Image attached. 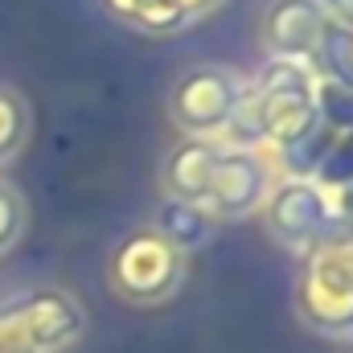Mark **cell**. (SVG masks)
<instances>
[{"label":"cell","instance_id":"cell-15","mask_svg":"<svg viewBox=\"0 0 353 353\" xmlns=\"http://www.w3.org/2000/svg\"><path fill=\"white\" fill-rule=\"evenodd\" d=\"M316 123L333 128L337 136L353 132V87L316 79Z\"/></svg>","mask_w":353,"mask_h":353},{"label":"cell","instance_id":"cell-6","mask_svg":"<svg viewBox=\"0 0 353 353\" xmlns=\"http://www.w3.org/2000/svg\"><path fill=\"white\" fill-rule=\"evenodd\" d=\"M275 185V169L259 148H222L210 181H205V197L201 205L210 210V218H243V214H255L267 201Z\"/></svg>","mask_w":353,"mask_h":353},{"label":"cell","instance_id":"cell-9","mask_svg":"<svg viewBox=\"0 0 353 353\" xmlns=\"http://www.w3.org/2000/svg\"><path fill=\"white\" fill-rule=\"evenodd\" d=\"M17 308H21V321L29 325L37 350H58L70 337H79V329H83V312L66 292H33V296L17 300Z\"/></svg>","mask_w":353,"mask_h":353},{"label":"cell","instance_id":"cell-21","mask_svg":"<svg viewBox=\"0 0 353 353\" xmlns=\"http://www.w3.org/2000/svg\"><path fill=\"white\" fill-rule=\"evenodd\" d=\"M341 353H353V345H345V350H341Z\"/></svg>","mask_w":353,"mask_h":353},{"label":"cell","instance_id":"cell-7","mask_svg":"<svg viewBox=\"0 0 353 353\" xmlns=\"http://www.w3.org/2000/svg\"><path fill=\"white\" fill-rule=\"evenodd\" d=\"M325 25H329V12L321 0H271L259 17V41L267 58L312 62Z\"/></svg>","mask_w":353,"mask_h":353},{"label":"cell","instance_id":"cell-17","mask_svg":"<svg viewBox=\"0 0 353 353\" xmlns=\"http://www.w3.org/2000/svg\"><path fill=\"white\" fill-rule=\"evenodd\" d=\"M21 230H25V201L8 181H0V255L21 239Z\"/></svg>","mask_w":353,"mask_h":353},{"label":"cell","instance_id":"cell-2","mask_svg":"<svg viewBox=\"0 0 353 353\" xmlns=\"http://www.w3.org/2000/svg\"><path fill=\"white\" fill-rule=\"evenodd\" d=\"M247 90L255 99L263 148H279L316 123V74L308 62L267 58L259 74L247 83Z\"/></svg>","mask_w":353,"mask_h":353},{"label":"cell","instance_id":"cell-13","mask_svg":"<svg viewBox=\"0 0 353 353\" xmlns=\"http://www.w3.org/2000/svg\"><path fill=\"white\" fill-rule=\"evenodd\" d=\"M312 74L316 79H329V83H341V87H353V37L350 29L341 25H325L321 41H316V54H312Z\"/></svg>","mask_w":353,"mask_h":353},{"label":"cell","instance_id":"cell-22","mask_svg":"<svg viewBox=\"0 0 353 353\" xmlns=\"http://www.w3.org/2000/svg\"><path fill=\"white\" fill-rule=\"evenodd\" d=\"M350 37H353V29H350Z\"/></svg>","mask_w":353,"mask_h":353},{"label":"cell","instance_id":"cell-18","mask_svg":"<svg viewBox=\"0 0 353 353\" xmlns=\"http://www.w3.org/2000/svg\"><path fill=\"white\" fill-rule=\"evenodd\" d=\"M321 4H325V12H329L333 25L353 29V0H321Z\"/></svg>","mask_w":353,"mask_h":353},{"label":"cell","instance_id":"cell-19","mask_svg":"<svg viewBox=\"0 0 353 353\" xmlns=\"http://www.w3.org/2000/svg\"><path fill=\"white\" fill-rule=\"evenodd\" d=\"M333 210L345 218L353 226V185H345V189H337V197H333Z\"/></svg>","mask_w":353,"mask_h":353},{"label":"cell","instance_id":"cell-5","mask_svg":"<svg viewBox=\"0 0 353 353\" xmlns=\"http://www.w3.org/2000/svg\"><path fill=\"white\" fill-rule=\"evenodd\" d=\"M333 218V193H325L316 181H296V176H283L271 185L263 201V222L267 234L292 251V255H308L312 243L321 239V230L329 226Z\"/></svg>","mask_w":353,"mask_h":353},{"label":"cell","instance_id":"cell-8","mask_svg":"<svg viewBox=\"0 0 353 353\" xmlns=\"http://www.w3.org/2000/svg\"><path fill=\"white\" fill-rule=\"evenodd\" d=\"M218 152H222L218 140L181 136L173 148L165 152V165H161V189H165V197H185V201L201 205L205 181H210V169H214Z\"/></svg>","mask_w":353,"mask_h":353},{"label":"cell","instance_id":"cell-16","mask_svg":"<svg viewBox=\"0 0 353 353\" xmlns=\"http://www.w3.org/2000/svg\"><path fill=\"white\" fill-rule=\"evenodd\" d=\"M312 181H316L325 193H337V189L353 185V132H341V136L333 140V148H329L325 165L316 169Z\"/></svg>","mask_w":353,"mask_h":353},{"label":"cell","instance_id":"cell-10","mask_svg":"<svg viewBox=\"0 0 353 353\" xmlns=\"http://www.w3.org/2000/svg\"><path fill=\"white\" fill-rule=\"evenodd\" d=\"M152 230L173 243L176 251H201L210 239H214V218L205 205L197 201H185V197H161L157 205V218H152Z\"/></svg>","mask_w":353,"mask_h":353},{"label":"cell","instance_id":"cell-1","mask_svg":"<svg viewBox=\"0 0 353 353\" xmlns=\"http://www.w3.org/2000/svg\"><path fill=\"white\" fill-rule=\"evenodd\" d=\"M296 300L316 329L353 333V226L337 210L312 243V251L304 255Z\"/></svg>","mask_w":353,"mask_h":353},{"label":"cell","instance_id":"cell-3","mask_svg":"<svg viewBox=\"0 0 353 353\" xmlns=\"http://www.w3.org/2000/svg\"><path fill=\"white\" fill-rule=\"evenodd\" d=\"M181 275H185V255L173 243H165L152 226L132 230L111 251V267H107L111 288L132 304H157L173 296Z\"/></svg>","mask_w":353,"mask_h":353},{"label":"cell","instance_id":"cell-11","mask_svg":"<svg viewBox=\"0 0 353 353\" xmlns=\"http://www.w3.org/2000/svg\"><path fill=\"white\" fill-rule=\"evenodd\" d=\"M333 140H337V132H333V128L312 123L308 132H300V136H292L288 144L271 148V152H275L271 169H279L283 176H296V181H312V176H316V169L325 165V157H329Z\"/></svg>","mask_w":353,"mask_h":353},{"label":"cell","instance_id":"cell-12","mask_svg":"<svg viewBox=\"0 0 353 353\" xmlns=\"http://www.w3.org/2000/svg\"><path fill=\"white\" fill-rule=\"evenodd\" d=\"M103 8H107L119 25L140 29V33H157V37L181 33V29L193 21L176 0H103Z\"/></svg>","mask_w":353,"mask_h":353},{"label":"cell","instance_id":"cell-4","mask_svg":"<svg viewBox=\"0 0 353 353\" xmlns=\"http://www.w3.org/2000/svg\"><path fill=\"white\" fill-rule=\"evenodd\" d=\"M243 79L230 66H193L185 70L169 90V119L176 123L181 136H205L218 140V132L226 128L239 94H243Z\"/></svg>","mask_w":353,"mask_h":353},{"label":"cell","instance_id":"cell-20","mask_svg":"<svg viewBox=\"0 0 353 353\" xmlns=\"http://www.w3.org/2000/svg\"><path fill=\"white\" fill-rule=\"evenodd\" d=\"M176 4H181V8H185V12H189V17H193V21H197V17H201V12H205V8H214V4H218V0H176Z\"/></svg>","mask_w":353,"mask_h":353},{"label":"cell","instance_id":"cell-14","mask_svg":"<svg viewBox=\"0 0 353 353\" xmlns=\"http://www.w3.org/2000/svg\"><path fill=\"white\" fill-rule=\"evenodd\" d=\"M29 123H33V115H29L25 94L12 87H0V165H8L25 148Z\"/></svg>","mask_w":353,"mask_h":353}]
</instances>
